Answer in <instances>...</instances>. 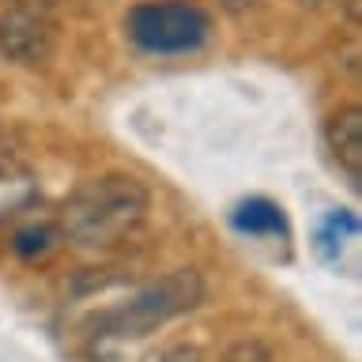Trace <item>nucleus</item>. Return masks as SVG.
<instances>
[{"label":"nucleus","mask_w":362,"mask_h":362,"mask_svg":"<svg viewBox=\"0 0 362 362\" xmlns=\"http://www.w3.org/2000/svg\"><path fill=\"white\" fill-rule=\"evenodd\" d=\"M0 57L38 68L53 57V19L45 0H11L0 11Z\"/></svg>","instance_id":"20e7f679"},{"label":"nucleus","mask_w":362,"mask_h":362,"mask_svg":"<svg viewBox=\"0 0 362 362\" xmlns=\"http://www.w3.org/2000/svg\"><path fill=\"white\" fill-rule=\"evenodd\" d=\"M204 298V279L197 268H177L170 276L144 283L132 294H124L121 302H113L110 310H102L90 325V332L98 339H140L155 328L170 325L174 317L197 310Z\"/></svg>","instance_id":"f03ea898"},{"label":"nucleus","mask_w":362,"mask_h":362,"mask_svg":"<svg viewBox=\"0 0 362 362\" xmlns=\"http://www.w3.org/2000/svg\"><path fill=\"white\" fill-rule=\"evenodd\" d=\"M347 11V23H351V30H358V23H362V0H339Z\"/></svg>","instance_id":"f8f14e48"},{"label":"nucleus","mask_w":362,"mask_h":362,"mask_svg":"<svg viewBox=\"0 0 362 362\" xmlns=\"http://www.w3.org/2000/svg\"><path fill=\"white\" fill-rule=\"evenodd\" d=\"M215 4H219V11H226V16H242V11H249L257 0H215Z\"/></svg>","instance_id":"9b49d317"},{"label":"nucleus","mask_w":362,"mask_h":362,"mask_svg":"<svg viewBox=\"0 0 362 362\" xmlns=\"http://www.w3.org/2000/svg\"><path fill=\"white\" fill-rule=\"evenodd\" d=\"M313 249L328 268L355 272L358 268V215L355 211H332L321 219L313 234Z\"/></svg>","instance_id":"423d86ee"},{"label":"nucleus","mask_w":362,"mask_h":362,"mask_svg":"<svg viewBox=\"0 0 362 362\" xmlns=\"http://www.w3.org/2000/svg\"><path fill=\"white\" fill-rule=\"evenodd\" d=\"M124 30H129L136 49L174 57V53H192L208 42L211 16L197 0H147V4H136L129 11Z\"/></svg>","instance_id":"7ed1b4c3"},{"label":"nucleus","mask_w":362,"mask_h":362,"mask_svg":"<svg viewBox=\"0 0 362 362\" xmlns=\"http://www.w3.org/2000/svg\"><path fill=\"white\" fill-rule=\"evenodd\" d=\"M223 362H272V355H268L264 344H257V339H242V344H234L226 351Z\"/></svg>","instance_id":"1a4fd4ad"},{"label":"nucleus","mask_w":362,"mask_h":362,"mask_svg":"<svg viewBox=\"0 0 362 362\" xmlns=\"http://www.w3.org/2000/svg\"><path fill=\"white\" fill-rule=\"evenodd\" d=\"M151 192L132 174H98L68 192L57 230L79 249H113L144 226Z\"/></svg>","instance_id":"f257e3e1"},{"label":"nucleus","mask_w":362,"mask_h":362,"mask_svg":"<svg viewBox=\"0 0 362 362\" xmlns=\"http://www.w3.org/2000/svg\"><path fill=\"white\" fill-rule=\"evenodd\" d=\"M302 8H321V4H328V0H298Z\"/></svg>","instance_id":"4468645a"},{"label":"nucleus","mask_w":362,"mask_h":362,"mask_svg":"<svg viewBox=\"0 0 362 362\" xmlns=\"http://www.w3.org/2000/svg\"><path fill=\"white\" fill-rule=\"evenodd\" d=\"M230 223H234L238 234H249V238H279V242H287V219H283V211L272 200H264V197L242 200L234 208Z\"/></svg>","instance_id":"0eeeda50"},{"label":"nucleus","mask_w":362,"mask_h":362,"mask_svg":"<svg viewBox=\"0 0 362 362\" xmlns=\"http://www.w3.org/2000/svg\"><path fill=\"white\" fill-rule=\"evenodd\" d=\"M57 234H61V230H53V226H30V230H19L11 245H16V253H23V257H34V253L45 257L53 249Z\"/></svg>","instance_id":"6e6552de"},{"label":"nucleus","mask_w":362,"mask_h":362,"mask_svg":"<svg viewBox=\"0 0 362 362\" xmlns=\"http://www.w3.org/2000/svg\"><path fill=\"white\" fill-rule=\"evenodd\" d=\"M8 177H11V163H8V158H0V185H8Z\"/></svg>","instance_id":"ddd939ff"},{"label":"nucleus","mask_w":362,"mask_h":362,"mask_svg":"<svg viewBox=\"0 0 362 362\" xmlns=\"http://www.w3.org/2000/svg\"><path fill=\"white\" fill-rule=\"evenodd\" d=\"M158 362H200V351L189 347V344H181V347H170Z\"/></svg>","instance_id":"9d476101"},{"label":"nucleus","mask_w":362,"mask_h":362,"mask_svg":"<svg viewBox=\"0 0 362 362\" xmlns=\"http://www.w3.org/2000/svg\"><path fill=\"white\" fill-rule=\"evenodd\" d=\"M325 144L351 189H362V106H339L325 124Z\"/></svg>","instance_id":"39448f33"}]
</instances>
